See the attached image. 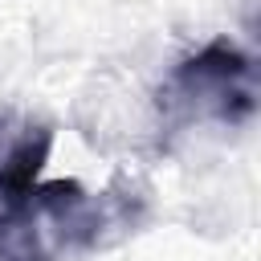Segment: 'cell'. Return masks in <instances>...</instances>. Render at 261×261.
<instances>
[{
    "label": "cell",
    "mask_w": 261,
    "mask_h": 261,
    "mask_svg": "<svg viewBox=\"0 0 261 261\" xmlns=\"http://www.w3.org/2000/svg\"><path fill=\"white\" fill-rule=\"evenodd\" d=\"M53 151V130L49 126H29L0 159V208L8 216H20L41 184V171Z\"/></svg>",
    "instance_id": "2"
},
{
    "label": "cell",
    "mask_w": 261,
    "mask_h": 261,
    "mask_svg": "<svg viewBox=\"0 0 261 261\" xmlns=\"http://www.w3.org/2000/svg\"><path fill=\"white\" fill-rule=\"evenodd\" d=\"M163 102L184 118L196 114V118H216L237 126L257 110V65L241 45L216 37L175 65Z\"/></svg>",
    "instance_id": "1"
},
{
    "label": "cell",
    "mask_w": 261,
    "mask_h": 261,
    "mask_svg": "<svg viewBox=\"0 0 261 261\" xmlns=\"http://www.w3.org/2000/svg\"><path fill=\"white\" fill-rule=\"evenodd\" d=\"M0 261H41V257H37V249H33L29 237H24L20 245H4V249H0Z\"/></svg>",
    "instance_id": "3"
}]
</instances>
